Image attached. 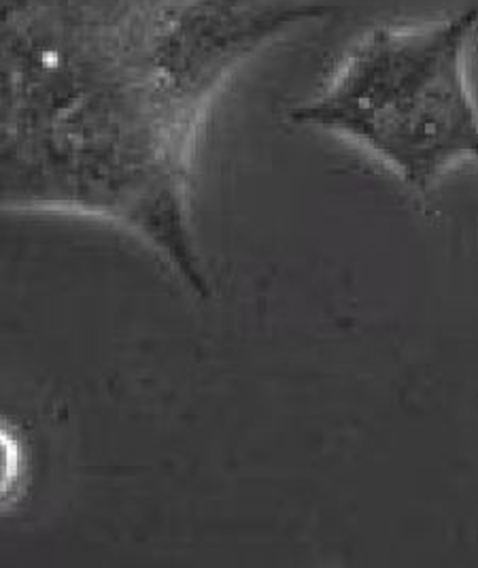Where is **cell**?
Segmentation results:
<instances>
[{"label": "cell", "instance_id": "6da1fadb", "mask_svg": "<svg viewBox=\"0 0 478 568\" xmlns=\"http://www.w3.org/2000/svg\"><path fill=\"white\" fill-rule=\"evenodd\" d=\"M311 0H2V211L99 220L199 298L190 181L238 71L324 22Z\"/></svg>", "mask_w": 478, "mask_h": 568}, {"label": "cell", "instance_id": "7a4b0ae2", "mask_svg": "<svg viewBox=\"0 0 478 568\" xmlns=\"http://www.w3.org/2000/svg\"><path fill=\"white\" fill-rule=\"evenodd\" d=\"M477 30V7L370 28L289 120L362 150L426 196L457 166L478 164V106L468 79Z\"/></svg>", "mask_w": 478, "mask_h": 568}]
</instances>
